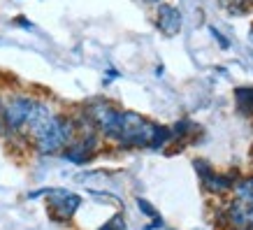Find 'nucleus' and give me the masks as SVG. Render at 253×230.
<instances>
[{"instance_id": "15", "label": "nucleus", "mask_w": 253, "mask_h": 230, "mask_svg": "<svg viewBox=\"0 0 253 230\" xmlns=\"http://www.w3.org/2000/svg\"><path fill=\"white\" fill-rule=\"evenodd\" d=\"M16 23H21V26H26V28H33V23H31V21H26L23 16H19V19H16Z\"/></svg>"}, {"instance_id": "18", "label": "nucleus", "mask_w": 253, "mask_h": 230, "mask_svg": "<svg viewBox=\"0 0 253 230\" xmlns=\"http://www.w3.org/2000/svg\"><path fill=\"white\" fill-rule=\"evenodd\" d=\"M237 230H253V228H251V226H249V228H237Z\"/></svg>"}, {"instance_id": "4", "label": "nucleus", "mask_w": 253, "mask_h": 230, "mask_svg": "<svg viewBox=\"0 0 253 230\" xmlns=\"http://www.w3.org/2000/svg\"><path fill=\"white\" fill-rule=\"evenodd\" d=\"M49 195H46V205H49V212L56 221H68L75 216V212L82 205V195L72 191H65V188H49Z\"/></svg>"}, {"instance_id": "6", "label": "nucleus", "mask_w": 253, "mask_h": 230, "mask_svg": "<svg viewBox=\"0 0 253 230\" xmlns=\"http://www.w3.org/2000/svg\"><path fill=\"white\" fill-rule=\"evenodd\" d=\"M235 202H239L242 207L253 212V177H249V179L237 184V188H235Z\"/></svg>"}, {"instance_id": "3", "label": "nucleus", "mask_w": 253, "mask_h": 230, "mask_svg": "<svg viewBox=\"0 0 253 230\" xmlns=\"http://www.w3.org/2000/svg\"><path fill=\"white\" fill-rule=\"evenodd\" d=\"M38 100L28 98V95H12L5 102H0V114H2V126L7 128V133H23L26 123L33 114Z\"/></svg>"}, {"instance_id": "1", "label": "nucleus", "mask_w": 253, "mask_h": 230, "mask_svg": "<svg viewBox=\"0 0 253 230\" xmlns=\"http://www.w3.org/2000/svg\"><path fill=\"white\" fill-rule=\"evenodd\" d=\"M75 138H77V121L70 116L54 114L33 135V144L42 156H51V153H61Z\"/></svg>"}, {"instance_id": "9", "label": "nucleus", "mask_w": 253, "mask_h": 230, "mask_svg": "<svg viewBox=\"0 0 253 230\" xmlns=\"http://www.w3.org/2000/svg\"><path fill=\"white\" fill-rule=\"evenodd\" d=\"M235 100H237L239 112L253 114V89H249V86H239L237 91H235Z\"/></svg>"}, {"instance_id": "7", "label": "nucleus", "mask_w": 253, "mask_h": 230, "mask_svg": "<svg viewBox=\"0 0 253 230\" xmlns=\"http://www.w3.org/2000/svg\"><path fill=\"white\" fill-rule=\"evenodd\" d=\"M202 182H205V188L209 193H225L232 188V179H228V177H223V175H214V172L207 179H202Z\"/></svg>"}, {"instance_id": "5", "label": "nucleus", "mask_w": 253, "mask_h": 230, "mask_svg": "<svg viewBox=\"0 0 253 230\" xmlns=\"http://www.w3.org/2000/svg\"><path fill=\"white\" fill-rule=\"evenodd\" d=\"M181 12L174 7V5H161L158 7V14H156V26L161 28L163 35L168 38H174L176 33L181 31Z\"/></svg>"}, {"instance_id": "17", "label": "nucleus", "mask_w": 253, "mask_h": 230, "mask_svg": "<svg viewBox=\"0 0 253 230\" xmlns=\"http://www.w3.org/2000/svg\"><path fill=\"white\" fill-rule=\"evenodd\" d=\"M0 131H2V114H0Z\"/></svg>"}, {"instance_id": "16", "label": "nucleus", "mask_w": 253, "mask_h": 230, "mask_svg": "<svg viewBox=\"0 0 253 230\" xmlns=\"http://www.w3.org/2000/svg\"><path fill=\"white\" fill-rule=\"evenodd\" d=\"M144 2H149V5H156V2H161V0H144Z\"/></svg>"}, {"instance_id": "11", "label": "nucleus", "mask_w": 253, "mask_h": 230, "mask_svg": "<svg viewBox=\"0 0 253 230\" xmlns=\"http://www.w3.org/2000/svg\"><path fill=\"white\" fill-rule=\"evenodd\" d=\"M98 230H128V226H126V219H123V214H114L107 223H105V226H100Z\"/></svg>"}, {"instance_id": "8", "label": "nucleus", "mask_w": 253, "mask_h": 230, "mask_svg": "<svg viewBox=\"0 0 253 230\" xmlns=\"http://www.w3.org/2000/svg\"><path fill=\"white\" fill-rule=\"evenodd\" d=\"M218 5L235 16H244L253 7V0H218Z\"/></svg>"}, {"instance_id": "10", "label": "nucleus", "mask_w": 253, "mask_h": 230, "mask_svg": "<svg viewBox=\"0 0 253 230\" xmlns=\"http://www.w3.org/2000/svg\"><path fill=\"white\" fill-rule=\"evenodd\" d=\"M172 138V128H168V126H158L156 123V131H154V138H151V149H161V146H165Z\"/></svg>"}, {"instance_id": "13", "label": "nucleus", "mask_w": 253, "mask_h": 230, "mask_svg": "<svg viewBox=\"0 0 253 230\" xmlns=\"http://www.w3.org/2000/svg\"><path fill=\"white\" fill-rule=\"evenodd\" d=\"M193 165H195V170L200 172V177H202V179H207V177L211 175V168H209V163H205V161H195Z\"/></svg>"}, {"instance_id": "14", "label": "nucleus", "mask_w": 253, "mask_h": 230, "mask_svg": "<svg viewBox=\"0 0 253 230\" xmlns=\"http://www.w3.org/2000/svg\"><path fill=\"white\" fill-rule=\"evenodd\" d=\"M209 33H211V35H214L216 40H218V45L223 46V49H228V46H230V42H228V40L223 38L221 33H218V28H214V26H211V28H209Z\"/></svg>"}, {"instance_id": "2", "label": "nucleus", "mask_w": 253, "mask_h": 230, "mask_svg": "<svg viewBox=\"0 0 253 230\" xmlns=\"http://www.w3.org/2000/svg\"><path fill=\"white\" fill-rule=\"evenodd\" d=\"M154 131L156 123H151L137 112H128L126 109L119 116V126H116L112 142L121 146H149L151 138H154Z\"/></svg>"}, {"instance_id": "12", "label": "nucleus", "mask_w": 253, "mask_h": 230, "mask_svg": "<svg viewBox=\"0 0 253 230\" xmlns=\"http://www.w3.org/2000/svg\"><path fill=\"white\" fill-rule=\"evenodd\" d=\"M137 207L142 209V212H144L149 219H158V212H156V207H154V205H149L144 198H137Z\"/></svg>"}]
</instances>
